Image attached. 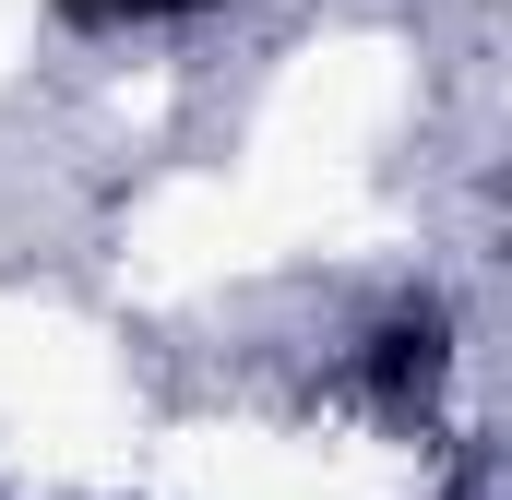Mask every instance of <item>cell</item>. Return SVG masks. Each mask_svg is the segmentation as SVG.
<instances>
[{"mask_svg":"<svg viewBox=\"0 0 512 500\" xmlns=\"http://www.w3.org/2000/svg\"><path fill=\"white\" fill-rule=\"evenodd\" d=\"M441 358H453V334H441V310H405V322H382V346H370V381H382L393 405H417V393L441 381Z\"/></svg>","mask_w":512,"mask_h":500,"instance_id":"1","label":"cell"},{"mask_svg":"<svg viewBox=\"0 0 512 500\" xmlns=\"http://www.w3.org/2000/svg\"><path fill=\"white\" fill-rule=\"evenodd\" d=\"M191 0H60V24H167Z\"/></svg>","mask_w":512,"mask_h":500,"instance_id":"2","label":"cell"}]
</instances>
